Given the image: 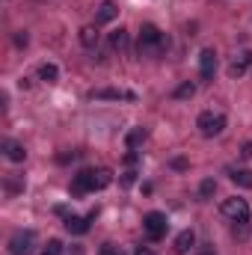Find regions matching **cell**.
I'll list each match as a JSON object with an SVG mask.
<instances>
[{"instance_id": "25", "label": "cell", "mask_w": 252, "mask_h": 255, "mask_svg": "<svg viewBox=\"0 0 252 255\" xmlns=\"http://www.w3.org/2000/svg\"><path fill=\"white\" fill-rule=\"evenodd\" d=\"M172 166H175V169H187V160H184V157H175Z\"/></svg>"}, {"instance_id": "2", "label": "cell", "mask_w": 252, "mask_h": 255, "mask_svg": "<svg viewBox=\"0 0 252 255\" xmlns=\"http://www.w3.org/2000/svg\"><path fill=\"white\" fill-rule=\"evenodd\" d=\"M163 48H166V36L154 24H142L139 27V54L142 51H163Z\"/></svg>"}, {"instance_id": "26", "label": "cell", "mask_w": 252, "mask_h": 255, "mask_svg": "<svg viewBox=\"0 0 252 255\" xmlns=\"http://www.w3.org/2000/svg\"><path fill=\"white\" fill-rule=\"evenodd\" d=\"M241 154H244V157H247V160H250V157H252V142H247V145H244V148H241Z\"/></svg>"}, {"instance_id": "1", "label": "cell", "mask_w": 252, "mask_h": 255, "mask_svg": "<svg viewBox=\"0 0 252 255\" xmlns=\"http://www.w3.org/2000/svg\"><path fill=\"white\" fill-rule=\"evenodd\" d=\"M196 128H199L202 136H220L226 130V116L223 113H214V110H205V113H199Z\"/></svg>"}, {"instance_id": "24", "label": "cell", "mask_w": 252, "mask_h": 255, "mask_svg": "<svg viewBox=\"0 0 252 255\" xmlns=\"http://www.w3.org/2000/svg\"><path fill=\"white\" fill-rule=\"evenodd\" d=\"M15 45H18V48H27V45H30V36H27V33L21 30V33L15 36Z\"/></svg>"}, {"instance_id": "14", "label": "cell", "mask_w": 252, "mask_h": 255, "mask_svg": "<svg viewBox=\"0 0 252 255\" xmlns=\"http://www.w3.org/2000/svg\"><path fill=\"white\" fill-rule=\"evenodd\" d=\"M196 244V235H193V229H184L178 238H175V253L178 255H184V253H190V247Z\"/></svg>"}, {"instance_id": "4", "label": "cell", "mask_w": 252, "mask_h": 255, "mask_svg": "<svg viewBox=\"0 0 252 255\" xmlns=\"http://www.w3.org/2000/svg\"><path fill=\"white\" fill-rule=\"evenodd\" d=\"M33 244H36V235L27 229H21V232H15L12 238H9V255H30L33 253Z\"/></svg>"}, {"instance_id": "23", "label": "cell", "mask_w": 252, "mask_h": 255, "mask_svg": "<svg viewBox=\"0 0 252 255\" xmlns=\"http://www.w3.org/2000/svg\"><path fill=\"white\" fill-rule=\"evenodd\" d=\"M133 181H136V172H133V169H127L125 175H122V187H130Z\"/></svg>"}, {"instance_id": "27", "label": "cell", "mask_w": 252, "mask_h": 255, "mask_svg": "<svg viewBox=\"0 0 252 255\" xmlns=\"http://www.w3.org/2000/svg\"><path fill=\"white\" fill-rule=\"evenodd\" d=\"M133 255H157V253H151L148 247H139V250H136V253H133Z\"/></svg>"}, {"instance_id": "3", "label": "cell", "mask_w": 252, "mask_h": 255, "mask_svg": "<svg viewBox=\"0 0 252 255\" xmlns=\"http://www.w3.org/2000/svg\"><path fill=\"white\" fill-rule=\"evenodd\" d=\"M223 214H226L232 223H250V205H247V199H241V196L226 199V202H223Z\"/></svg>"}, {"instance_id": "8", "label": "cell", "mask_w": 252, "mask_h": 255, "mask_svg": "<svg viewBox=\"0 0 252 255\" xmlns=\"http://www.w3.org/2000/svg\"><path fill=\"white\" fill-rule=\"evenodd\" d=\"M89 220H95V211H92L89 217H77V214H68V217H65V229H68L71 235H83V232L89 229Z\"/></svg>"}, {"instance_id": "10", "label": "cell", "mask_w": 252, "mask_h": 255, "mask_svg": "<svg viewBox=\"0 0 252 255\" xmlns=\"http://www.w3.org/2000/svg\"><path fill=\"white\" fill-rule=\"evenodd\" d=\"M89 98H98V101H101V98H110V101L127 98V101H133L136 95H133V92H125V89H92V92H89Z\"/></svg>"}, {"instance_id": "5", "label": "cell", "mask_w": 252, "mask_h": 255, "mask_svg": "<svg viewBox=\"0 0 252 255\" xmlns=\"http://www.w3.org/2000/svg\"><path fill=\"white\" fill-rule=\"evenodd\" d=\"M142 229H145V235H148L151 241H160V238L166 235V217H163L160 211H151V214H145Z\"/></svg>"}, {"instance_id": "9", "label": "cell", "mask_w": 252, "mask_h": 255, "mask_svg": "<svg viewBox=\"0 0 252 255\" xmlns=\"http://www.w3.org/2000/svg\"><path fill=\"white\" fill-rule=\"evenodd\" d=\"M116 15H119V6L110 3V0H104L98 6V12H95V24H110V21H116Z\"/></svg>"}, {"instance_id": "20", "label": "cell", "mask_w": 252, "mask_h": 255, "mask_svg": "<svg viewBox=\"0 0 252 255\" xmlns=\"http://www.w3.org/2000/svg\"><path fill=\"white\" fill-rule=\"evenodd\" d=\"M110 181H113L110 169H95V190H104V187H110Z\"/></svg>"}, {"instance_id": "18", "label": "cell", "mask_w": 252, "mask_h": 255, "mask_svg": "<svg viewBox=\"0 0 252 255\" xmlns=\"http://www.w3.org/2000/svg\"><path fill=\"white\" fill-rule=\"evenodd\" d=\"M80 45H83V48H95V45H98L95 27H83V30H80Z\"/></svg>"}, {"instance_id": "17", "label": "cell", "mask_w": 252, "mask_h": 255, "mask_svg": "<svg viewBox=\"0 0 252 255\" xmlns=\"http://www.w3.org/2000/svg\"><path fill=\"white\" fill-rule=\"evenodd\" d=\"M110 48L125 51V48H127V30H122V27H119V30H113V33H110Z\"/></svg>"}, {"instance_id": "7", "label": "cell", "mask_w": 252, "mask_h": 255, "mask_svg": "<svg viewBox=\"0 0 252 255\" xmlns=\"http://www.w3.org/2000/svg\"><path fill=\"white\" fill-rule=\"evenodd\" d=\"M214 71H217V54H214L211 48H205V51L199 54V74H202V80H211Z\"/></svg>"}, {"instance_id": "15", "label": "cell", "mask_w": 252, "mask_h": 255, "mask_svg": "<svg viewBox=\"0 0 252 255\" xmlns=\"http://www.w3.org/2000/svg\"><path fill=\"white\" fill-rule=\"evenodd\" d=\"M229 178H232L238 187L252 190V172H250V169H232V172H229Z\"/></svg>"}, {"instance_id": "6", "label": "cell", "mask_w": 252, "mask_h": 255, "mask_svg": "<svg viewBox=\"0 0 252 255\" xmlns=\"http://www.w3.org/2000/svg\"><path fill=\"white\" fill-rule=\"evenodd\" d=\"M89 190H95V172L92 169H83L71 181V196H83V193H89Z\"/></svg>"}, {"instance_id": "28", "label": "cell", "mask_w": 252, "mask_h": 255, "mask_svg": "<svg viewBox=\"0 0 252 255\" xmlns=\"http://www.w3.org/2000/svg\"><path fill=\"white\" fill-rule=\"evenodd\" d=\"M199 255H217V253L214 250H205V253H199Z\"/></svg>"}, {"instance_id": "12", "label": "cell", "mask_w": 252, "mask_h": 255, "mask_svg": "<svg viewBox=\"0 0 252 255\" xmlns=\"http://www.w3.org/2000/svg\"><path fill=\"white\" fill-rule=\"evenodd\" d=\"M250 65H252V51H244V54H241V57H238V60L232 63V68H229V74H232V77H244Z\"/></svg>"}, {"instance_id": "22", "label": "cell", "mask_w": 252, "mask_h": 255, "mask_svg": "<svg viewBox=\"0 0 252 255\" xmlns=\"http://www.w3.org/2000/svg\"><path fill=\"white\" fill-rule=\"evenodd\" d=\"M60 253H63V244L60 241H48V247H45L42 255H60Z\"/></svg>"}, {"instance_id": "11", "label": "cell", "mask_w": 252, "mask_h": 255, "mask_svg": "<svg viewBox=\"0 0 252 255\" xmlns=\"http://www.w3.org/2000/svg\"><path fill=\"white\" fill-rule=\"evenodd\" d=\"M3 154H6L12 163H24V157H27L24 145H21V142H12V139H3Z\"/></svg>"}, {"instance_id": "19", "label": "cell", "mask_w": 252, "mask_h": 255, "mask_svg": "<svg viewBox=\"0 0 252 255\" xmlns=\"http://www.w3.org/2000/svg\"><path fill=\"white\" fill-rule=\"evenodd\" d=\"M172 95H175V98H178V101H190V98H193V95H196V83H181V86H175V92H172Z\"/></svg>"}, {"instance_id": "21", "label": "cell", "mask_w": 252, "mask_h": 255, "mask_svg": "<svg viewBox=\"0 0 252 255\" xmlns=\"http://www.w3.org/2000/svg\"><path fill=\"white\" fill-rule=\"evenodd\" d=\"M214 190H217V181H214V178H205V181L199 184V196H202V199H211Z\"/></svg>"}, {"instance_id": "16", "label": "cell", "mask_w": 252, "mask_h": 255, "mask_svg": "<svg viewBox=\"0 0 252 255\" xmlns=\"http://www.w3.org/2000/svg\"><path fill=\"white\" fill-rule=\"evenodd\" d=\"M39 80H45V83H57L60 80V68L54 63H42L39 65Z\"/></svg>"}, {"instance_id": "13", "label": "cell", "mask_w": 252, "mask_h": 255, "mask_svg": "<svg viewBox=\"0 0 252 255\" xmlns=\"http://www.w3.org/2000/svg\"><path fill=\"white\" fill-rule=\"evenodd\" d=\"M145 136H148V133H145V128H130V130H127V136H125L127 151H136V148L145 142Z\"/></svg>"}]
</instances>
